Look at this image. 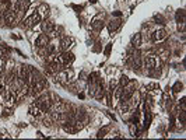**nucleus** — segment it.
Wrapping results in <instances>:
<instances>
[{"label":"nucleus","instance_id":"nucleus-3","mask_svg":"<svg viewBox=\"0 0 186 140\" xmlns=\"http://www.w3.org/2000/svg\"><path fill=\"white\" fill-rule=\"evenodd\" d=\"M37 105L39 107L41 111H46L50 108V100H49L48 95H42V97H39L37 100Z\"/></svg>","mask_w":186,"mask_h":140},{"label":"nucleus","instance_id":"nucleus-23","mask_svg":"<svg viewBox=\"0 0 186 140\" xmlns=\"http://www.w3.org/2000/svg\"><path fill=\"white\" fill-rule=\"evenodd\" d=\"M113 14H115V16H118V17H119V16H120V14H122V13H120V11H115Z\"/></svg>","mask_w":186,"mask_h":140},{"label":"nucleus","instance_id":"nucleus-21","mask_svg":"<svg viewBox=\"0 0 186 140\" xmlns=\"http://www.w3.org/2000/svg\"><path fill=\"white\" fill-rule=\"evenodd\" d=\"M6 56H7V52H6L4 46H1V45H0V58H3V59H4Z\"/></svg>","mask_w":186,"mask_h":140},{"label":"nucleus","instance_id":"nucleus-24","mask_svg":"<svg viewBox=\"0 0 186 140\" xmlns=\"http://www.w3.org/2000/svg\"><path fill=\"white\" fill-rule=\"evenodd\" d=\"M91 3H97V0H91Z\"/></svg>","mask_w":186,"mask_h":140},{"label":"nucleus","instance_id":"nucleus-4","mask_svg":"<svg viewBox=\"0 0 186 140\" xmlns=\"http://www.w3.org/2000/svg\"><path fill=\"white\" fill-rule=\"evenodd\" d=\"M41 21V16H39V13H34L31 16L27 18L25 21H24V27H34L35 24Z\"/></svg>","mask_w":186,"mask_h":140},{"label":"nucleus","instance_id":"nucleus-22","mask_svg":"<svg viewBox=\"0 0 186 140\" xmlns=\"http://www.w3.org/2000/svg\"><path fill=\"white\" fill-rule=\"evenodd\" d=\"M39 16H42V14H48V7L46 6H41V9H39Z\"/></svg>","mask_w":186,"mask_h":140},{"label":"nucleus","instance_id":"nucleus-11","mask_svg":"<svg viewBox=\"0 0 186 140\" xmlns=\"http://www.w3.org/2000/svg\"><path fill=\"white\" fill-rule=\"evenodd\" d=\"M42 30L46 34H50L53 30H55V25H53L52 21H43L42 22Z\"/></svg>","mask_w":186,"mask_h":140},{"label":"nucleus","instance_id":"nucleus-1","mask_svg":"<svg viewBox=\"0 0 186 140\" xmlns=\"http://www.w3.org/2000/svg\"><path fill=\"white\" fill-rule=\"evenodd\" d=\"M58 60L63 66H67V65H70V63L74 62V55L71 53V52H69V51H64V52H62V53L59 55Z\"/></svg>","mask_w":186,"mask_h":140},{"label":"nucleus","instance_id":"nucleus-16","mask_svg":"<svg viewBox=\"0 0 186 140\" xmlns=\"http://www.w3.org/2000/svg\"><path fill=\"white\" fill-rule=\"evenodd\" d=\"M30 112H31V115H35V116H38V115L41 113V109H39V107L35 104V105H31V107H30Z\"/></svg>","mask_w":186,"mask_h":140},{"label":"nucleus","instance_id":"nucleus-7","mask_svg":"<svg viewBox=\"0 0 186 140\" xmlns=\"http://www.w3.org/2000/svg\"><path fill=\"white\" fill-rule=\"evenodd\" d=\"M35 45H37L38 48H45L46 45H49V35L48 34H41V35L37 38Z\"/></svg>","mask_w":186,"mask_h":140},{"label":"nucleus","instance_id":"nucleus-19","mask_svg":"<svg viewBox=\"0 0 186 140\" xmlns=\"http://www.w3.org/2000/svg\"><path fill=\"white\" fill-rule=\"evenodd\" d=\"M128 83H129L128 76H122V77H120V86H122V87H125L126 84H128Z\"/></svg>","mask_w":186,"mask_h":140},{"label":"nucleus","instance_id":"nucleus-10","mask_svg":"<svg viewBox=\"0 0 186 140\" xmlns=\"http://www.w3.org/2000/svg\"><path fill=\"white\" fill-rule=\"evenodd\" d=\"M144 66H146V69L153 70V69L155 67V59L153 58V56H149V58H146V60H144Z\"/></svg>","mask_w":186,"mask_h":140},{"label":"nucleus","instance_id":"nucleus-2","mask_svg":"<svg viewBox=\"0 0 186 140\" xmlns=\"http://www.w3.org/2000/svg\"><path fill=\"white\" fill-rule=\"evenodd\" d=\"M62 66H63V65H62V63L56 59V60H53V62H50V63L46 66V71H48L49 74H58L60 70H63V69H62Z\"/></svg>","mask_w":186,"mask_h":140},{"label":"nucleus","instance_id":"nucleus-8","mask_svg":"<svg viewBox=\"0 0 186 140\" xmlns=\"http://www.w3.org/2000/svg\"><path fill=\"white\" fill-rule=\"evenodd\" d=\"M73 43H74V39L73 38H64L63 41H62V43H60V48H62V51H69L71 46H73Z\"/></svg>","mask_w":186,"mask_h":140},{"label":"nucleus","instance_id":"nucleus-15","mask_svg":"<svg viewBox=\"0 0 186 140\" xmlns=\"http://www.w3.org/2000/svg\"><path fill=\"white\" fill-rule=\"evenodd\" d=\"M176 21L185 22V10H178V13H176Z\"/></svg>","mask_w":186,"mask_h":140},{"label":"nucleus","instance_id":"nucleus-18","mask_svg":"<svg viewBox=\"0 0 186 140\" xmlns=\"http://www.w3.org/2000/svg\"><path fill=\"white\" fill-rule=\"evenodd\" d=\"M109 130V128L106 126V128H104V129H101L99 132H98V135H97V137H104V136L106 135V132Z\"/></svg>","mask_w":186,"mask_h":140},{"label":"nucleus","instance_id":"nucleus-20","mask_svg":"<svg viewBox=\"0 0 186 140\" xmlns=\"http://www.w3.org/2000/svg\"><path fill=\"white\" fill-rule=\"evenodd\" d=\"M111 49H112V43H108V45H106V48H105V51H104L105 56H109V53H111Z\"/></svg>","mask_w":186,"mask_h":140},{"label":"nucleus","instance_id":"nucleus-17","mask_svg":"<svg viewBox=\"0 0 186 140\" xmlns=\"http://www.w3.org/2000/svg\"><path fill=\"white\" fill-rule=\"evenodd\" d=\"M182 88H183V84H182L181 81H178V83H175V84H174V87H172V90H174L175 92L182 91Z\"/></svg>","mask_w":186,"mask_h":140},{"label":"nucleus","instance_id":"nucleus-9","mask_svg":"<svg viewBox=\"0 0 186 140\" xmlns=\"http://www.w3.org/2000/svg\"><path fill=\"white\" fill-rule=\"evenodd\" d=\"M167 31L165 30H158V31H155L154 35H153V38H154V41H157V42H159V41H164L165 38H167Z\"/></svg>","mask_w":186,"mask_h":140},{"label":"nucleus","instance_id":"nucleus-14","mask_svg":"<svg viewBox=\"0 0 186 140\" xmlns=\"http://www.w3.org/2000/svg\"><path fill=\"white\" fill-rule=\"evenodd\" d=\"M119 25H120V20H113V21H111V24H109V32L113 34V31H115Z\"/></svg>","mask_w":186,"mask_h":140},{"label":"nucleus","instance_id":"nucleus-5","mask_svg":"<svg viewBox=\"0 0 186 140\" xmlns=\"http://www.w3.org/2000/svg\"><path fill=\"white\" fill-rule=\"evenodd\" d=\"M30 4H31L30 0H17L14 9H16L18 13H25V11L28 10V7H30Z\"/></svg>","mask_w":186,"mask_h":140},{"label":"nucleus","instance_id":"nucleus-12","mask_svg":"<svg viewBox=\"0 0 186 140\" xmlns=\"http://www.w3.org/2000/svg\"><path fill=\"white\" fill-rule=\"evenodd\" d=\"M140 43H141V34H134L132 38V45L134 48H138Z\"/></svg>","mask_w":186,"mask_h":140},{"label":"nucleus","instance_id":"nucleus-13","mask_svg":"<svg viewBox=\"0 0 186 140\" xmlns=\"http://www.w3.org/2000/svg\"><path fill=\"white\" fill-rule=\"evenodd\" d=\"M91 28L95 30V31H101L102 28H104V22L101 20H94V21L91 22Z\"/></svg>","mask_w":186,"mask_h":140},{"label":"nucleus","instance_id":"nucleus-6","mask_svg":"<svg viewBox=\"0 0 186 140\" xmlns=\"http://www.w3.org/2000/svg\"><path fill=\"white\" fill-rule=\"evenodd\" d=\"M17 13H18V11H17L16 9H14V10H13V9H9V10L4 13L6 21L9 22V24H14V22L17 21Z\"/></svg>","mask_w":186,"mask_h":140}]
</instances>
